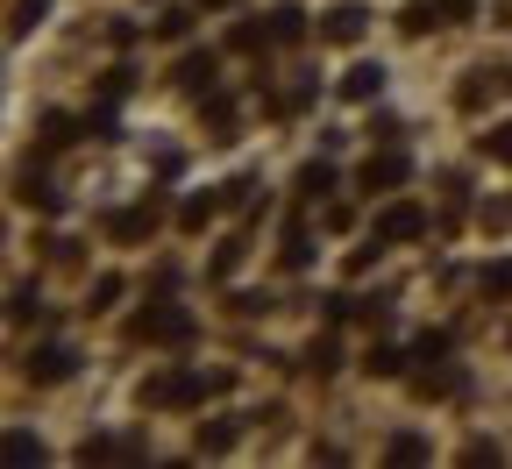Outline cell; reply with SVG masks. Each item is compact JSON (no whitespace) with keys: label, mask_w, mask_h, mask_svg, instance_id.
Wrapping results in <instances>:
<instances>
[{"label":"cell","mask_w":512,"mask_h":469,"mask_svg":"<svg viewBox=\"0 0 512 469\" xmlns=\"http://www.w3.org/2000/svg\"><path fill=\"white\" fill-rule=\"evenodd\" d=\"M420 228H427V214H420V207H392V214L377 221V242H413Z\"/></svg>","instance_id":"6da1fadb"},{"label":"cell","mask_w":512,"mask_h":469,"mask_svg":"<svg viewBox=\"0 0 512 469\" xmlns=\"http://www.w3.org/2000/svg\"><path fill=\"white\" fill-rule=\"evenodd\" d=\"M143 334H150V342H185V334H192V313L164 306V313H150V320H143Z\"/></svg>","instance_id":"7a4b0ae2"},{"label":"cell","mask_w":512,"mask_h":469,"mask_svg":"<svg viewBox=\"0 0 512 469\" xmlns=\"http://www.w3.org/2000/svg\"><path fill=\"white\" fill-rule=\"evenodd\" d=\"M72 363H79L72 349H36V356H29V377H43V384H57V377H72Z\"/></svg>","instance_id":"3957f363"},{"label":"cell","mask_w":512,"mask_h":469,"mask_svg":"<svg viewBox=\"0 0 512 469\" xmlns=\"http://www.w3.org/2000/svg\"><path fill=\"white\" fill-rule=\"evenodd\" d=\"M399 178H406V157H399V150H384V157L363 164V185H370V192H377V185H399Z\"/></svg>","instance_id":"277c9868"},{"label":"cell","mask_w":512,"mask_h":469,"mask_svg":"<svg viewBox=\"0 0 512 469\" xmlns=\"http://www.w3.org/2000/svg\"><path fill=\"white\" fill-rule=\"evenodd\" d=\"M363 22H370V15L356 8V0H349V8H335V15H328V43H356V36H363Z\"/></svg>","instance_id":"5b68a950"},{"label":"cell","mask_w":512,"mask_h":469,"mask_svg":"<svg viewBox=\"0 0 512 469\" xmlns=\"http://www.w3.org/2000/svg\"><path fill=\"white\" fill-rule=\"evenodd\" d=\"M377 86H384V64H356V72L342 79V93H349V100H370Z\"/></svg>","instance_id":"8992f818"},{"label":"cell","mask_w":512,"mask_h":469,"mask_svg":"<svg viewBox=\"0 0 512 469\" xmlns=\"http://www.w3.org/2000/svg\"><path fill=\"white\" fill-rule=\"evenodd\" d=\"M328 185H335V171H328V164H306V171H299V192H306V199H320Z\"/></svg>","instance_id":"52a82bcc"},{"label":"cell","mask_w":512,"mask_h":469,"mask_svg":"<svg viewBox=\"0 0 512 469\" xmlns=\"http://www.w3.org/2000/svg\"><path fill=\"white\" fill-rule=\"evenodd\" d=\"M178 79H185V86H214V57H185Z\"/></svg>","instance_id":"ba28073f"},{"label":"cell","mask_w":512,"mask_h":469,"mask_svg":"<svg viewBox=\"0 0 512 469\" xmlns=\"http://www.w3.org/2000/svg\"><path fill=\"white\" fill-rule=\"evenodd\" d=\"M299 22H306L299 8H278V15H271V36H278V43H299Z\"/></svg>","instance_id":"9c48e42d"},{"label":"cell","mask_w":512,"mask_h":469,"mask_svg":"<svg viewBox=\"0 0 512 469\" xmlns=\"http://www.w3.org/2000/svg\"><path fill=\"white\" fill-rule=\"evenodd\" d=\"M36 15H43V0H22V8H15V22H8V29H15V36H29V22H36Z\"/></svg>","instance_id":"30bf717a"},{"label":"cell","mask_w":512,"mask_h":469,"mask_svg":"<svg viewBox=\"0 0 512 469\" xmlns=\"http://www.w3.org/2000/svg\"><path fill=\"white\" fill-rule=\"evenodd\" d=\"M484 150H491V157H505V164H512V121H505V128H498V136H484Z\"/></svg>","instance_id":"8fae6325"},{"label":"cell","mask_w":512,"mask_h":469,"mask_svg":"<svg viewBox=\"0 0 512 469\" xmlns=\"http://www.w3.org/2000/svg\"><path fill=\"white\" fill-rule=\"evenodd\" d=\"M228 441H235V427H207V434H200V448H207V455H221Z\"/></svg>","instance_id":"7c38bea8"},{"label":"cell","mask_w":512,"mask_h":469,"mask_svg":"<svg viewBox=\"0 0 512 469\" xmlns=\"http://www.w3.org/2000/svg\"><path fill=\"white\" fill-rule=\"evenodd\" d=\"M484 285H491V292H512V263H498V271H484Z\"/></svg>","instance_id":"4fadbf2b"},{"label":"cell","mask_w":512,"mask_h":469,"mask_svg":"<svg viewBox=\"0 0 512 469\" xmlns=\"http://www.w3.org/2000/svg\"><path fill=\"white\" fill-rule=\"evenodd\" d=\"M448 15H456V22H463V15H470V0H448Z\"/></svg>","instance_id":"5bb4252c"}]
</instances>
